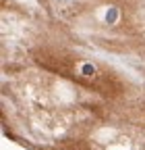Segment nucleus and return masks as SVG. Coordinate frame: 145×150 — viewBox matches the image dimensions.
<instances>
[{"instance_id": "nucleus-1", "label": "nucleus", "mask_w": 145, "mask_h": 150, "mask_svg": "<svg viewBox=\"0 0 145 150\" xmlns=\"http://www.w3.org/2000/svg\"><path fill=\"white\" fill-rule=\"evenodd\" d=\"M83 73H85V75H93V73H96V69H93L91 65H85V67H83Z\"/></svg>"}]
</instances>
